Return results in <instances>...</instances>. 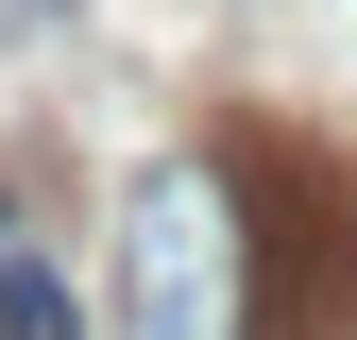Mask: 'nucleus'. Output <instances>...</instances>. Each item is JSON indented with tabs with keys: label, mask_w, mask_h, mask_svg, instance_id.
Here are the masks:
<instances>
[{
	"label": "nucleus",
	"mask_w": 357,
	"mask_h": 340,
	"mask_svg": "<svg viewBox=\"0 0 357 340\" xmlns=\"http://www.w3.org/2000/svg\"><path fill=\"white\" fill-rule=\"evenodd\" d=\"M119 340H255V255H238V170L153 153L119 204Z\"/></svg>",
	"instance_id": "f257e3e1"
},
{
	"label": "nucleus",
	"mask_w": 357,
	"mask_h": 340,
	"mask_svg": "<svg viewBox=\"0 0 357 340\" xmlns=\"http://www.w3.org/2000/svg\"><path fill=\"white\" fill-rule=\"evenodd\" d=\"M238 255H255V340H340L357 323V187L306 137H238Z\"/></svg>",
	"instance_id": "f03ea898"
},
{
	"label": "nucleus",
	"mask_w": 357,
	"mask_h": 340,
	"mask_svg": "<svg viewBox=\"0 0 357 340\" xmlns=\"http://www.w3.org/2000/svg\"><path fill=\"white\" fill-rule=\"evenodd\" d=\"M0 340H85V307H68L52 255H0Z\"/></svg>",
	"instance_id": "7ed1b4c3"
},
{
	"label": "nucleus",
	"mask_w": 357,
	"mask_h": 340,
	"mask_svg": "<svg viewBox=\"0 0 357 340\" xmlns=\"http://www.w3.org/2000/svg\"><path fill=\"white\" fill-rule=\"evenodd\" d=\"M0 255H17V187H0Z\"/></svg>",
	"instance_id": "20e7f679"
},
{
	"label": "nucleus",
	"mask_w": 357,
	"mask_h": 340,
	"mask_svg": "<svg viewBox=\"0 0 357 340\" xmlns=\"http://www.w3.org/2000/svg\"><path fill=\"white\" fill-rule=\"evenodd\" d=\"M0 17H52V0H0Z\"/></svg>",
	"instance_id": "39448f33"
}]
</instances>
